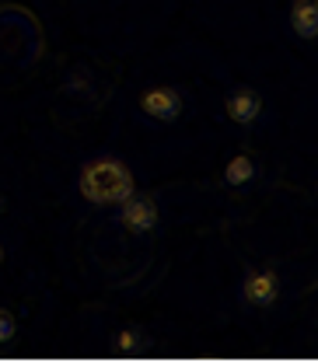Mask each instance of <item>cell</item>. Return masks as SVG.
<instances>
[{"label":"cell","instance_id":"5b68a950","mask_svg":"<svg viewBox=\"0 0 318 363\" xmlns=\"http://www.w3.org/2000/svg\"><path fill=\"white\" fill-rule=\"evenodd\" d=\"M276 294H280V283H276V276L270 269H252L241 283V297L252 308H270L276 301Z\"/></svg>","mask_w":318,"mask_h":363},{"label":"cell","instance_id":"277c9868","mask_svg":"<svg viewBox=\"0 0 318 363\" xmlns=\"http://www.w3.org/2000/svg\"><path fill=\"white\" fill-rule=\"evenodd\" d=\"M140 108L150 119H158V123H172V119L182 116V94L175 88H150V91H143Z\"/></svg>","mask_w":318,"mask_h":363},{"label":"cell","instance_id":"9c48e42d","mask_svg":"<svg viewBox=\"0 0 318 363\" xmlns=\"http://www.w3.org/2000/svg\"><path fill=\"white\" fill-rule=\"evenodd\" d=\"M14 328H18V325H14V318L7 315V311H0V342H7V339L14 335Z\"/></svg>","mask_w":318,"mask_h":363},{"label":"cell","instance_id":"ba28073f","mask_svg":"<svg viewBox=\"0 0 318 363\" xmlns=\"http://www.w3.org/2000/svg\"><path fill=\"white\" fill-rule=\"evenodd\" d=\"M252 179H256V161L248 154H234L224 168V182L231 189H238V185H248Z\"/></svg>","mask_w":318,"mask_h":363},{"label":"cell","instance_id":"6da1fadb","mask_svg":"<svg viewBox=\"0 0 318 363\" xmlns=\"http://www.w3.org/2000/svg\"><path fill=\"white\" fill-rule=\"evenodd\" d=\"M45 49L39 18L25 4H0V70H25Z\"/></svg>","mask_w":318,"mask_h":363},{"label":"cell","instance_id":"30bf717a","mask_svg":"<svg viewBox=\"0 0 318 363\" xmlns=\"http://www.w3.org/2000/svg\"><path fill=\"white\" fill-rule=\"evenodd\" d=\"M0 262H4V248H0Z\"/></svg>","mask_w":318,"mask_h":363},{"label":"cell","instance_id":"52a82bcc","mask_svg":"<svg viewBox=\"0 0 318 363\" xmlns=\"http://www.w3.org/2000/svg\"><path fill=\"white\" fill-rule=\"evenodd\" d=\"M290 28L301 39H315L318 35V4L315 0H294L290 4Z\"/></svg>","mask_w":318,"mask_h":363},{"label":"cell","instance_id":"8992f818","mask_svg":"<svg viewBox=\"0 0 318 363\" xmlns=\"http://www.w3.org/2000/svg\"><path fill=\"white\" fill-rule=\"evenodd\" d=\"M263 116V94L256 88H238L227 94V119L238 126H252Z\"/></svg>","mask_w":318,"mask_h":363},{"label":"cell","instance_id":"3957f363","mask_svg":"<svg viewBox=\"0 0 318 363\" xmlns=\"http://www.w3.org/2000/svg\"><path fill=\"white\" fill-rule=\"evenodd\" d=\"M119 224L133 234H147L158 227V203L150 196H136L130 192L123 203H119Z\"/></svg>","mask_w":318,"mask_h":363},{"label":"cell","instance_id":"7a4b0ae2","mask_svg":"<svg viewBox=\"0 0 318 363\" xmlns=\"http://www.w3.org/2000/svg\"><path fill=\"white\" fill-rule=\"evenodd\" d=\"M77 189L88 203H98V206H112V203H123L130 192H133V175L123 161L116 157H98V161H88L81 168V179H77Z\"/></svg>","mask_w":318,"mask_h":363}]
</instances>
